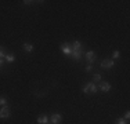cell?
Instances as JSON below:
<instances>
[{
  "mask_svg": "<svg viewBox=\"0 0 130 124\" xmlns=\"http://www.w3.org/2000/svg\"><path fill=\"white\" fill-rule=\"evenodd\" d=\"M129 117H130V112L127 110V112L125 113V120H129Z\"/></svg>",
  "mask_w": 130,
  "mask_h": 124,
  "instance_id": "cell-19",
  "label": "cell"
},
{
  "mask_svg": "<svg viewBox=\"0 0 130 124\" xmlns=\"http://www.w3.org/2000/svg\"><path fill=\"white\" fill-rule=\"evenodd\" d=\"M113 65H115V62L112 59H104L101 62V68L103 69H111V68H113Z\"/></svg>",
  "mask_w": 130,
  "mask_h": 124,
  "instance_id": "cell-4",
  "label": "cell"
},
{
  "mask_svg": "<svg viewBox=\"0 0 130 124\" xmlns=\"http://www.w3.org/2000/svg\"><path fill=\"white\" fill-rule=\"evenodd\" d=\"M80 48H82V43L78 42V40H76V42H73V44H72V50H80Z\"/></svg>",
  "mask_w": 130,
  "mask_h": 124,
  "instance_id": "cell-12",
  "label": "cell"
},
{
  "mask_svg": "<svg viewBox=\"0 0 130 124\" xmlns=\"http://www.w3.org/2000/svg\"><path fill=\"white\" fill-rule=\"evenodd\" d=\"M101 91H103V92L111 91V84H109V83H107V81H103V83H101Z\"/></svg>",
  "mask_w": 130,
  "mask_h": 124,
  "instance_id": "cell-8",
  "label": "cell"
},
{
  "mask_svg": "<svg viewBox=\"0 0 130 124\" xmlns=\"http://www.w3.org/2000/svg\"><path fill=\"white\" fill-rule=\"evenodd\" d=\"M119 57H120V52L118 51V50H116V51H113V54H112V61H113V59H118Z\"/></svg>",
  "mask_w": 130,
  "mask_h": 124,
  "instance_id": "cell-13",
  "label": "cell"
},
{
  "mask_svg": "<svg viewBox=\"0 0 130 124\" xmlns=\"http://www.w3.org/2000/svg\"><path fill=\"white\" fill-rule=\"evenodd\" d=\"M47 121H48V117L46 116V114H42V116L38 117V123L39 124H47Z\"/></svg>",
  "mask_w": 130,
  "mask_h": 124,
  "instance_id": "cell-10",
  "label": "cell"
},
{
  "mask_svg": "<svg viewBox=\"0 0 130 124\" xmlns=\"http://www.w3.org/2000/svg\"><path fill=\"white\" fill-rule=\"evenodd\" d=\"M61 51H62L65 55H71V52H72V46H69L68 43H62V44H61Z\"/></svg>",
  "mask_w": 130,
  "mask_h": 124,
  "instance_id": "cell-3",
  "label": "cell"
},
{
  "mask_svg": "<svg viewBox=\"0 0 130 124\" xmlns=\"http://www.w3.org/2000/svg\"><path fill=\"white\" fill-rule=\"evenodd\" d=\"M6 61H7V62H10V64H11V62H14L15 61V57H14V54H6Z\"/></svg>",
  "mask_w": 130,
  "mask_h": 124,
  "instance_id": "cell-11",
  "label": "cell"
},
{
  "mask_svg": "<svg viewBox=\"0 0 130 124\" xmlns=\"http://www.w3.org/2000/svg\"><path fill=\"white\" fill-rule=\"evenodd\" d=\"M82 54H83L82 48H80V50H72V52H71V57H72L75 61H79L80 58H82Z\"/></svg>",
  "mask_w": 130,
  "mask_h": 124,
  "instance_id": "cell-6",
  "label": "cell"
},
{
  "mask_svg": "<svg viewBox=\"0 0 130 124\" xmlns=\"http://www.w3.org/2000/svg\"><path fill=\"white\" fill-rule=\"evenodd\" d=\"M115 124H127V121H126L125 119H122V117H120V119H118L116 121H115Z\"/></svg>",
  "mask_w": 130,
  "mask_h": 124,
  "instance_id": "cell-16",
  "label": "cell"
},
{
  "mask_svg": "<svg viewBox=\"0 0 130 124\" xmlns=\"http://www.w3.org/2000/svg\"><path fill=\"white\" fill-rule=\"evenodd\" d=\"M91 69H93V66H91V65H87V66H86V69H85V70H86V72L89 73V72H91Z\"/></svg>",
  "mask_w": 130,
  "mask_h": 124,
  "instance_id": "cell-18",
  "label": "cell"
},
{
  "mask_svg": "<svg viewBox=\"0 0 130 124\" xmlns=\"http://www.w3.org/2000/svg\"><path fill=\"white\" fill-rule=\"evenodd\" d=\"M86 61H87L89 65H91L93 62L95 61V52L94 51H87L86 52Z\"/></svg>",
  "mask_w": 130,
  "mask_h": 124,
  "instance_id": "cell-5",
  "label": "cell"
},
{
  "mask_svg": "<svg viewBox=\"0 0 130 124\" xmlns=\"http://www.w3.org/2000/svg\"><path fill=\"white\" fill-rule=\"evenodd\" d=\"M0 105H2V106H7V99H6L4 97L0 98Z\"/></svg>",
  "mask_w": 130,
  "mask_h": 124,
  "instance_id": "cell-14",
  "label": "cell"
},
{
  "mask_svg": "<svg viewBox=\"0 0 130 124\" xmlns=\"http://www.w3.org/2000/svg\"><path fill=\"white\" fill-rule=\"evenodd\" d=\"M24 50H25L26 52H33V50H35V47H33V44H30V43H24Z\"/></svg>",
  "mask_w": 130,
  "mask_h": 124,
  "instance_id": "cell-9",
  "label": "cell"
},
{
  "mask_svg": "<svg viewBox=\"0 0 130 124\" xmlns=\"http://www.w3.org/2000/svg\"><path fill=\"white\" fill-rule=\"evenodd\" d=\"M2 65H3V59L0 58V68H2Z\"/></svg>",
  "mask_w": 130,
  "mask_h": 124,
  "instance_id": "cell-20",
  "label": "cell"
},
{
  "mask_svg": "<svg viewBox=\"0 0 130 124\" xmlns=\"http://www.w3.org/2000/svg\"><path fill=\"white\" fill-rule=\"evenodd\" d=\"M50 120H51V124H58V123H61V120H62V116H61L60 113H54Z\"/></svg>",
  "mask_w": 130,
  "mask_h": 124,
  "instance_id": "cell-7",
  "label": "cell"
},
{
  "mask_svg": "<svg viewBox=\"0 0 130 124\" xmlns=\"http://www.w3.org/2000/svg\"><path fill=\"white\" fill-rule=\"evenodd\" d=\"M6 57V52H4V47L0 46V58H4Z\"/></svg>",
  "mask_w": 130,
  "mask_h": 124,
  "instance_id": "cell-17",
  "label": "cell"
},
{
  "mask_svg": "<svg viewBox=\"0 0 130 124\" xmlns=\"http://www.w3.org/2000/svg\"><path fill=\"white\" fill-rule=\"evenodd\" d=\"M97 91H98V88L94 83H87V84L83 87V92L85 94H95Z\"/></svg>",
  "mask_w": 130,
  "mask_h": 124,
  "instance_id": "cell-1",
  "label": "cell"
},
{
  "mask_svg": "<svg viewBox=\"0 0 130 124\" xmlns=\"http://www.w3.org/2000/svg\"><path fill=\"white\" fill-rule=\"evenodd\" d=\"M93 80H94V81H100V80H101V74L100 73H95L94 76H93Z\"/></svg>",
  "mask_w": 130,
  "mask_h": 124,
  "instance_id": "cell-15",
  "label": "cell"
},
{
  "mask_svg": "<svg viewBox=\"0 0 130 124\" xmlns=\"http://www.w3.org/2000/svg\"><path fill=\"white\" fill-rule=\"evenodd\" d=\"M11 116V110L8 106H3L0 109V119H8Z\"/></svg>",
  "mask_w": 130,
  "mask_h": 124,
  "instance_id": "cell-2",
  "label": "cell"
}]
</instances>
